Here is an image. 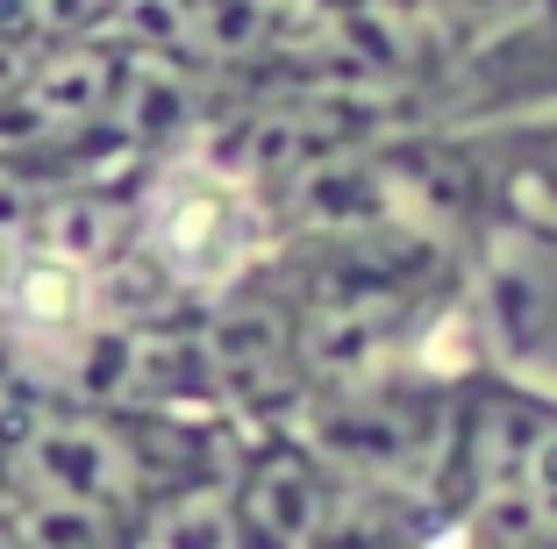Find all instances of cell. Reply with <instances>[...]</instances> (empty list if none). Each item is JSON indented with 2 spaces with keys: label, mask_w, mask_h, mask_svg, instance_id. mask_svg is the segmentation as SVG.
Wrapping results in <instances>:
<instances>
[{
  "label": "cell",
  "mask_w": 557,
  "mask_h": 549,
  "mask_svg": "<svg viewBox=\"0 0 557 549\" xmlns=\"http://www.w3.org/2000/svg\"><path fill=\"white\" fill-rule=\"evenodd\" d=\"M264 236L272 208L258 172L214 144L158 150L122 214V242L136 250V264H150V278L180 300H236L264 264Z\"/></svg>",
  "instance_id": "obj_1"
},
{
  "label": "cell",
  "mask_w": 557,
  "mask_h": 549,
  "mask_svg": "<svg viewBox=\"0 0 557 549\" xmlns=\"http://www.w3.org/2000/svg\"><path fill=\"white\" fill-rule=\"evenodd\" d=\"M15 400H22V386H15V378H8V364H0V421L15 414Z\"/></svg>",
  "instance_id": "obj_2"
}]
</instances>
